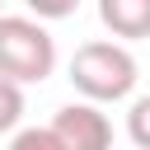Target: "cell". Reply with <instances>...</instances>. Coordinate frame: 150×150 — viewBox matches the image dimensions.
Masks as SVG:
<instances>
[{"instance_id":"1","label":"cell","mask_w":150,"mask_h":150,"mask_svg":"<svg viewBox=\"0 0 150 150\" xmlns=\"http://www.w3.org/2000/svg\"><path fill=\"white\" fill-rule=\"evenodd\" d=\"M70 84L84 94V103H117L136 89V56L112 38H94V42L75 47Z\"/></svg>"},{"instance_id":"2","label":"cell","mask_w":150,"mask_h":150,"mask_svg":"<svg viewBox=\"0 0 150 150\" xmlns=\"http://www.w3.org/2000/svg\"><path fill=\"white\" fill-rule=\"evenodd\" d=\"M56 70V42L52 33L28 14H0V75L23 84H42Z\"/></svg>"},{"instance_id":"3","label":"cell","mask_w":150,"mask_h":150,"mask_svg":"<svg viewBox=\"0 0 150 150\" xmlns=\"http://www.w3.org/2000/svg\"><path fill=\"white\" fill-rule=\"evenodd\" d=\"M52 131L66 150H112V122L98 103H66L52 117Z\"/></svg>"},{"instance_id":"4","label":"cell","mask_w":150,"mask_h":150,"mask_svg":"<svg viewBox=\"0 0 150 150\" xmlns=\"http://www.w3.org/2000/svg\"><path fill=\"white\" fill-rule=\"evenodd\" d=\"M98 19L112 38H150V0H98Z\"/></svg>"},{"instance_id":"5","label":"cell","mask_w":150,"mask_h":150,"mask_svg":"<svg viewBox=\"0 0 150 150\" xmlns=\"http://www.w3.org/2000/svg\"><path fill=\"white\" fill-rule=\"evenodd\" d=\"M19 117H23V89L0 75V131L19 127Z\"/></svg>"},{"instance_id":"6","label":"cell","mask_w":150,"mask_h":150,"mask_svg":"<svg viewBox=\"0 0 150 150\" xmlns=\"http://www.w3.org/2000/svg\"><path fill=\"white\" fill-rule=\"evenodd\" d=\"M127 136L136 141V150H150V94L131 103V112H127Z\"/></svg>"},{"instance_id":"7","label":"cell","mask_w":150,"mask_h":150,"mask_svg":"<svg viewBox=\"0 0 150 150\" xmlns=\"http://www.w3.org/2000/svg\"><path fill=\"white\" fill-rule=\"evenodd\" d=\"M9 150H66V145L56 141L52 127H23V131L9 141Z\"/></svg>"}]
</instances>
